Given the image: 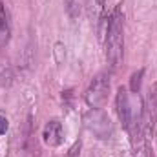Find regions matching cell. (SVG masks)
Listing matches in <instances>:
<instances>
[{
    "instance_id": "obj_6",
    "label": "cell",
    "mask_w": 157,
    "mask_h": 157,
    "mask_svg": "<svg viewBox=\"0 0 157 157\" xmlns=\"http://www.w3.org/2000/svg\"><path fill=\"white\" fill-rule=\"evenodd\" d=\"M88 11L93 22H99L102 11H104V0H88Z\"/></svg>"
},
{
    "instance_id": "obj_9",
    "label": "cell",
    "mask_w": 157,
    "mask_h": 157,
    "mask_svg": "<svg viewBox=\"0 0 157 157\" xmlns=\"http://www.w3.org/2000/svg\"><path fill=\"white\" fill-rule=\"evenodd\" d=\"M6 130H7V119L0 117V135H2V133H6Z\"/></svg>"
},
{
    "instance_id": "obj_1",
    "label": "cell",
    "mask_w": 157,
    "mask_h": 157,
    "mask_svg": "<svg viewBox=\"0 0 157 157\" xmlns=\"http://www.w3.org/2000/svg\"><path fill=\"white\" fill-rule=\"evenodd\" d=\"M124 49V24H122V11L117 7L110 18L108 33H106V60L112 68H117L122 59Z\"/></svg>"
},
{
    "instance_id": "obj_7",
    "label": "cell",
    "mask_w": 157,
    "mask_h": 157,
    "mask_svg": "<svg viewBox=\"0 0 157 157\" xmlns=\"http://www.w3.org/2000/svg\"><path fill=\"white\" fill-rule=\"evenodd\" d=\"M143 75H144V70H139L137 73H133V75H132L130 90H132L133 93H139V90H141V80H143Z\"/></svg>"
},
{
    "instance_id": "obj_5",
    "label": "cell",
    "mask_w": 157,
    "mask_h": 157,
    "mask_svg": "<svg viewBox=\"0 0 157 157\" xmlns=\"http://www.w3.org/2000/svg\"><path fill=\"white\" fill-rule=\"evenodd\" d=\"M11 37V22H9V15L6 6L0 2V48H4Z\"/></svg>"
},
{
    "instance_id": "obj_8",
    "label": "cell",
    "mask_w": 157,
    "mask_h": 157,
    "mask_svg": "<svg viewBox=\"0 0 157 157\" xmlns=\"http://www.w3.org/2000/svg\"><path fill=\"white\" fill-rule=\"evenodd\" d=\"M80 148H82V143L77 141V143L70 148V152H68V155H66V157H78V155H80Z\"/></svg>"
},
{
    "instance_id": "obj_3",
    "label": "cell",
    "mask_w": 157,
    "mask_h": 157,
    "mask_svg": "<svg viewBox=\"0 0 157 157\" xmlns=\"http://www.w3.org/2000/svg\"><path fill=\"white\" fill-rule=\"evenodd\" d=\"M84 124L99 139H110L112 137V122H110V117L102 110H99V108H91L84 115Z\"/></svg>"
},
{
    "instance_id": "obj_4",
    "label": "cell",
    "mask_w": 157,
    "mask_h": 157,
    "mask_svg": "<svg viewBox=\"0 0 157 157\" xmlns=\"http://www.w3.org/2000/svg\"><path fill=\"white\" fill-rule=\"evenodd\" d=\"M62 137H64V132H62V124L59 121H49L44 126V132H42L44 144H48V146H59L62 143Z\"/></svg>"
},
{
    "instance_id": "obj_2",
    "label": "cell",
    "mask_w": 157,
    "mask_h": 157,
    "mask_svg": "<svg viewBox=\"0 0 157 157\" xmlns=\"http://www.w3.org/2000/svg\"><path fill=\"white\" fill-rule=\"evenodd\" d=\"M108 93H110V78L104 73H99L97 77L91 80V84L88 86V90L84 93L86 104L90 108H101L106 102Z\"/></svg>"
}]
</instances>
